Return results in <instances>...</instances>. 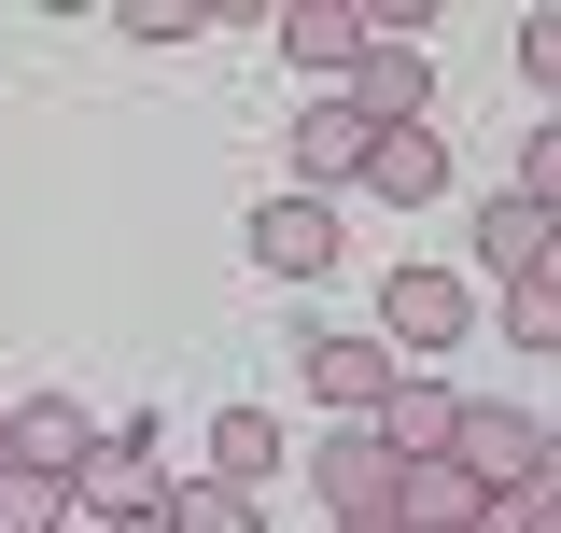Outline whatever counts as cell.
Segmentation results:
<instances>
[{"label": "cell", "instance_id": "8992f818", "mask_svg": "<svg viewBox=\"0 0 561 533\" xmlns=\"http://www.w3.org/2000/svg\"><path fill=\"white\" fill-rule=\"evenodd\" d=\"M449 421H463V394H449L435 365H393V394L365 407V435H379L393 464H435V450H449Z\"/></svg>", "mask_w": 561, "mask_h": 533}, {"label": "cell", "instance_id": "cb8c5ba5", "mask_svg": "<svg viewBox=\"0 0 561 533\" xmlns=\"http://www.w3.org/2000/svg\"><path fill=\"white\" fill-rule=\"evenodd\" d=\"M0 464H14V421H0Z\"/></svg>", "mask_w": 561, "mask_h": 533}, {"label": "cell", "instance_id": "ffe728a7", "mask_svg": "<svg viewBox=\"0 0 561 533\" xmlns=\"http://www.w3.org/2000/svg\"><path fill=\"white\" fill-rule=\"evenodd\" d=\"M140 43H183V29H210V0H113Z\"/></svg>", "mask_w": 561, "mask_h": 533}, {"label": "cell", "instance_id": "3957f363", "mask_svg": "<svg viewBox=\"0 0 561 533\" xmlns=\"http://www.w3.org/2000/svg\"><path fill=\"white\" fill-rule=\"evenodd\" d=\"M295 464H309V491H323V520H393V450H379L365 421H323Z\"/></svg>", "mask_w": 561, "mask_h": 533}, {"label": "cell", "instance_id": "9a60e30c", "mask_svg": "<svg viewBox=\"0 0 561 533\" xmlns=\"http://www.w3.org/2000/svg\"><path fill=\"white\" fill-rule=\"evenodd\" d=\"M154 520H169V533H267V491H225V477H169V491H154Z\"/></svg>", "mask_w": 561, "mask_h": 533}, {"label": "cell", "instance_id": "5bb4252c", "mask_svg": "<svg viewBox=\"0 0 561 533\" xmlns=\"http://www.w3.org/2000/svg\"><path fill=\"white\" fill-rule=\"evenodd\" d=\"M0 421H14V464H28V477H57V491H70V464L99 450V421H84L70 394H43V407H0Z\"/></svg>", "mask_w": 561, "mask_h": 533}, {"label": "cell", "instance_id": "5b68a950", "mask_svg": "<svg viewBox=\"0 0 561 533\" xmlns=\"http://www.w3.org/2000/svg\"><path fill=\"white\" fill-rule=\"evenodd\" d=\"M365 43H379V14H365V0H280V57L309 70L323 99L351 84V57H365Z\"/></svg>", "mask_w": 561, "mask_h": 533}, {"label": "cell", "instance_id": "277c9868", "mask_svg": "<svg viewBox=\"0 0 561 533\" xmlns=\"http://www.w3.org/2000/svg\"><path fill=\"white\" fill-rule=\"evenodd\" d=\"M154 491H169V464H154V421H99V450L70 464V506H84V520H140Z\"/></svg>", "mask_w": 561, "mask_h": 533}, {"label": "cell", "instance_id": "7c38bea8", "mask_svg": "<svg viewBox=\"0 0 561 533\" xmlns=\"http://www.w3.org/2000/svg\"><path fill=\"white\" fill-rule=\"evenodd\" d=\"M478 477L463 464H393V533H478Z\"/></svg>", "mask_w": 561, "mask_h": 533}, {"label": "cell", "instance_id": "ac0fdd59", "mask_svg": "<svg viewBox=\"0 0 561 533\" xmlns=\"http://www.w3.org/2000/svg\"><path fill=\"white\" fill-rule=\"evenodd\" d=\"M478 533H561V477H534V491H491Z\"/></svg>", "mask_w": 561, "mask_h": 533}, {"label": "cell", "instance_id": "d6986e66", "mask_svg": "<svg viewBox=\"0 0 561 533\" xmlns=\"http://www.w3.org/2000/svg\"><path fill=\"white\" fill-rule=\"evenodd\" d=\"M505 324L534 337V351H548V337H561V281H548V266H534V281H505Z\"/></svg>", "mask_w": 561, "mask_h": 533}, {"label": "cell", "instance_id": "2e32d148", "mask_svg": "<svg viewBox=\"0 0 561 533\" xmlns=\"http://www.w3.org/2000/svg\"><path fill=\"white\" fill-rule=\"evenodd\" d=\"M478 253H491V281H534V266L561 253V225H548L534 197H491V211H478Z\"/></svg>", "mask_w": 561, "mask_h": 533}, {"label": "cell", "instance_id": "4fadbf2b", "mask_svg": "<svg viewBox=\"0 0 561 533\" xmlns=\"http://www.w3.org/2000/svg\"><path fill=\"white\" fill-rule=\"evenodd\" d=\"M280 464H295V450H280L267 407H210V464H197V477H225V491H267Z\"/></svg>", "mask_w": 561, "mask_h": 533}, {"label": "cell", "instance_id": "6da1fadb", "mask_svg": "<svg viewBox=\"0 0 561 533\" xmlns=\"http://www.w3.org/2000/svg\"><path fill=\"white\" fill-rule=\"evenodd\" d=\"M463 324H478V281H463V266H393V281H379V351H393V365L463 351Z\"/></svg>", "mask_w": 561, "mask_h": 533}, {"label": "cell", "instance_id": "e0dca14e", "mask_svg": "<svg viewBox=\"0 0 561 533\" xmlns=\"http://www.w3.org/2000/svg\"><path fill=\"white\" fill-rule=\"evenodd\" d=\"M57 520H70V491H57V477L0 464V533H57Z\"/></svg>", "mask_w": 561, "mask_h": 533}, {"label": "cell", "instance_id": "7a4b0ae2", "mask_svg": "<svg viewBox=\"0 0 561 533\" xmlns=\"http://www.w3.org/2000/svg\"><path fill=\"white\" fill-rule=\"evenodd\" d=\"M435 464H463L478 491H534V477H561L548 464V421H534V407H478V394H463V421H449Z\"/></svg>", "mask_w": 561, "mask_h": 533}, {"label": "cell", "instance_id": "9c48e42d", "mask_svg": "<svg viewBox=\"0 0 561 533\" xmlns=\"http://www.w3.org/2000/svg\"><path fill=\"white\" fill-rule=\"evenodd\" d=\"M295 365H309L323 421H365V407L393 394V351H379V337H295Z\"/></svg>", "mask_w": 561, "mask_h": 533}, {"label": "cell", "instance_id": "ba28073f", "mask_svg": "<svg viewBox=\"0 0 561 533\" xmlns=\"http://www.w3.org/2000/svg\"><path fill=\"white\" fill-rule=\"evenodd\" d=\"M253 266H267V281H323V266H337V211L280 183V197L253 211Z\"/></svg>", "mask_w": 561, "mask_h": 533}, {"label": "cell", "instance_id": "603a6c76", "mask_svg": "<svg viewBox=\"0 0 561 533\" xmlns=\"http://www.w3.org/2000/svg\"><path fill=\"white\" fill-rule=\"evenodd\" d=\"M337 533H393V520H337Z\"/></svg>", "mask_w": 561, "mask_h": 533}, {"label": "cell", "instance_id": "44dd1931", "mask_svg": "<svg viewBox=\"0 0 561 533\" xmlns=\"http://www.w3.org/2000/svg\"><path fill=\"white\" fill-rule=\"evenodd\" d=\"M505 197H534V211L561 197V127H534V140H519V183H505Z\"/></svg>", "mask_w": 561, "mask_h": 533}, {"label": "cell", "instance_id": "7402d4cb", "mask_svg": "<svg viewBox=\"0 0 561 533\" xmlns=\"http://www.w3.org/2000/svg\"><path fill=\"white\" fill-rule=\"evenodd\" d=\"M99 533H169V520H154V506H140V520H99Z\"/></svg>", "mask_w": 561, "mask_h": 533}, {"label": "cell", "instance_id": "30bf717a", "mask_svg": "<svg viewBox=\"0 0 561 533\" xmlns=\"http://www.w3.org/2000/svg\"><path fill=\"white\" fill-rule=\"evenodd\" d=\"M365 113H351V99H309V113H295V127H280V155H295V197H323V183H351V169H365Z\"/></svg>", "mask_w": 561, "mask_h": 533}, {"label": "cell", "instance_id": "8fae6325", "mask_svg": "<svg viewBox=\"0 0 561 533\" xmlns=\"http://www.w3.org/2000/svg\"><path fill=\"white\" fill-rule=\"evenodd\" d=\"M351 183H365V197H393V211H421L435 183H449V140H435V127H379Z\"/></svg>", "mask_w": 561, "mask_h": 533}, {"label": "cell", "instance_id": "52a82bcc", "mask_svg": "<svg viewBox=\"0 0 561 533\" xmlns=\"http://www.w3.org/2000/svg\"><path fill=\"white\" fill-rule=\"evenodd\" d=\"M337 99L365 113V127H421V113H435V57H421V43H365Z\"/></svg>", "mask_w": 561, "mask_h": 533}]
</instances>
